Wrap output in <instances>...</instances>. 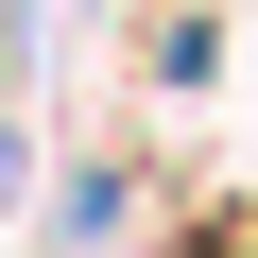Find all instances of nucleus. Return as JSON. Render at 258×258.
Masks as SVG:
<instances>
[{
  "label": "nucleus",
  "mask_w": 258,
  "mask_h": 258,
  "mask_svg": "<svg viewBox=\"0 0 258 258\" xmlns=\"http://www.w3.org/2000/svg\"><path fill=\"white\" fill-rule=\"evenodd\" d=\"M172 258H258V207H207V224H189Z\"/></svg>",
  "instance_id": "1"
},
{
  "label": "nucleus",
  "mask_w": 258,
  "mask_h": 258,
  "mask_svg": "<svg viewBox=\"0 0 258 258\" xmlns=\"http://www.w3.org/2000/svg\"><path fill=\"white\" fill-rule=\"evenodd\" d=\"M0 207H18V120H0Z\"/></svg>",
  "instance_id": "2"
}]
</instances>
